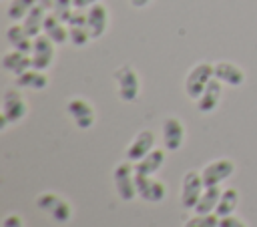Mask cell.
I'll return each mask as SVG.
<instances>
[{
  "instance_id": "ac0fdd59",
  "label": "cell",
  "mask_w": 257,
  "mask_h": 227,
  "mask_svg": "<svg viewBox=\"0 0 257 227\" xmlns=\"http://www.w3.org/2000/svg\"><path fill=\"white\" fill-rule=\"evenodd\" d=\"M6 40L12 44V48L16 50H22V52H32V42L34 38L24 30L22 24H12L8 30H6Z\"/></svg>"
},
{
  "instance_id": "484cf974",
  "label": "cell",
  "mask_w": 257,
  "mask_h": 227,
  "mask_svg": "<svg viewBox=\"0 0 257 227\" xmlns=\"http://www.w3.org/2000/svg\"><path fill=\"white\" fill-rule=\"evenodd\" d=\"M90 38L92 36L88 32V26H68V40L74 46H84Z\"/></svg>"
},
{
  "instance_id": "9c48e42d",
  "label": "cell",
  "mask_w": 257,
  "mask_h": 227,
  "mask_svg": "<svg viewBox=\"0 0 257 227\" xmlns=\"http://www.w3.org/2000/svg\"><path fill=\"white\" fill-rule=\"evenodd\" d=\"M26 110H28V108H26L24 98H22L16 90L8 88V90L4 92V96H2V117H4L8 123H18L20 119H24Z\"/></svg>"
},
{
  "instance_id": "4316f807",
  "label": "cell",
  "mask_w": 257,
  "mask_h": 227,
  "mask_svg": "<svg viewBox=\"0 0 257 227\" xmlns=\"http://www.w3.org/2000/svg\"><path fill=\"white\" fill-rule=\"evenodd\" d=\"M72 12H74V2L72 0H54L52 14L58 16L62 22H68V18L72 16Z\"/></svg>"
},
{
  "instance_id": "4fadbf2b",
  "label": "cell",
  "mask_w": 257,
  "mask_h": 227,
  "mask_svg": "<svg viewBox=\"0 0 257 227\" xmlns=\"http://www.w3.org/2000/svg\"><path fill=\"white\" fill-rule=\"evenodd\" d=\"M86 22H88V32L92 38H100L106 30V22H108V12L106 6L96 2L86 10Z\"/></svg>"
},
{
  "instance_id": "83f0119b",
  "label": "cell",
  "mask_w": 257,
  "mask_h": 227,
  "mask_svg": "<svg viewBox=\"0 0 257 227\" xmlns=\"http://www.w3.org/2000/svg\"><path fill=\"white\" fill-rule=\"evenodd\" d=\"M219 227H247L239 217L227 215V217H219Z\"/></svg>"
},
{
  "instance_id": "4dcf8cb0",
  "label": "cell",
  "mask_w": 257,
  "mask_h": 227,
  "mask_svg": "<svg viewBox=\"0 0 257 227\" xmlns=\"http://www.w3.org/2000/svg\"><path fill=\"white\" fill-rule=\"evenodd\" d=\"M128 2H131L135 8H145V6H147L151 0H128Z\"/></svg>"
},
{
  "instance_id": "52a82bcc",
  "label": "cell",
  "mask_w": 257,
  "mask_h": 227,
  "mask_svg": "<svg viewBox=\"0 0 257 227\" xmlns=\"http://www.w3.org/2000/svg\"><path fill=\"white\" fill-rule=\"evenodd\" d=\"M30 56H32V68L46 70L52 64V58H54V42L46 34L34 36Z\"/></svg>"
},
{
  "instance_id": "8992f818",
  "label": "cell",
  "mask_w": 257,
  "mask_h": 227,
  "mask_svg": "<svg viewBox=\"0 0 257 227\" xmlns=\"http://www.w3.org/2000/svg\"><path fill=\"white\" fill-rule=\"evenodd\" d=\"M135 185H137V195L149 203H159L167 195V187L153 179V175H137L135 173Z\"/></svg>"
},
{
  "instance_id": "ffe728a7",
  "label": "cell",
  "mask_w": 257,
  "mask_h": 227,
  "mask_svg": "<svg viewBox=\"0 0 257 227\" xmlns=\"http://www.w3.org/2000/svg\"><path fill=\"white\" fill-rule=\"evenodd\" d=\"M16 84L22 88H32V90H42L48 86V76L44 74V70L38 68H28L26 72L16 76Z\"/></svg>"
},
{
  "instance_id": "9a60e30c",
  "label": "cell",
  "mask_w": 257,
  "mask_h": 227,
  "mask_svg": "<svg viewBox=\"0 0 257 227\" xmlns=\"http://www.w3.org/2000/svg\"><path fill=\"white\" fill-rule=\"evenodd\" d=\"M213 68H215V78H219L221 82H225L229 86H241L245 82V72L233 62L221 60V62L213 64Z\"/></svg>"
},
{
  "instance_id": "2e32d148",
  "label": "cell",
  "mask_w": 257,
  "mask_h": 227,
  "mask_svg": "<svg viewBox=\"0 0 257 227\" xmlns=\"http://www.w3.org/2000/svg\"><path fill=\"white\" fill-rule=\"evenodd\" d=\"M2 66L8 72H12L14 76H18V74L26 72L28 68H32V56L28 52H22V50L14 48V50H10L2 56Z\"/></svg>"
},
{
  "instance_id": "603a6c76",
  "label": "cell",
  "mask_w": 257,
  "mask_h": 227,
  "mask_svg": "<svg viewBox=\"0 0 257 227\" xmlns=\"http://www.w3.org/2000/svg\"><path fill=\"white\" fill-rule=\"evenodd\" d=\"M237 205H239V191H237V189H225V191L221 193L219 203H217L215 215H219V217L233 215V211L237 209Z\"/></svg>"
},
{
  "instance_id": "ba28073f",
  "label": "cell",
  "mask_w": 257,
  "mask_h": 227,
  "mask_svg": "<svg viewBox=\"0 0 257 227\" xmlns=\"http://www.w3.org/2000/svg\"><path fill=\"white\" fill-rule=\"evenodd\" d=\"M233 171H235V163L231 159H217L203 167L201 177H203L205 187H213V185H219L225 179H229L233 175Z\"/></svg>"
},
{
  "instance_id": "30bf717a",
  "label": "cell",
  "mask_w": 257,
  "mask_h": 227,
  "mask_svg": "<svg viewBox=\"0 0 257 227\" xmlns=\"http://www.w3.org/2000/svg\"><path fill=\"white\" fill-rule=\"evenodd\" d=\"M66 110L74 119L78 129H90L92 127V123H94V108H92V104L88 100H84V98H70L68 104H66Z\"/></svg>"
},
{
  "instance_id": "1f68e13d",
  "label": "cell",
  "mask_w": 257,
  "mask_h": 227,
  "mask_svg": "<svg viewBox=\"0 0 257 227\" xmlns=\"http://www.w3.org/2000/svg\"><path fill=\"white\" fill-rule=\"evenodd\" d=\"M38 4H40V6H44V8L48 10V8H52V6H54V0H38Z\"/></svg>"
},
{
  "instance_id": "5bb4252c",
  "label": "cell",
  "mask_w": 257,
  "mask_h": 227,
  "mask_svg": "<svg viewBox=\"0 0 257 227\" xmlns=\"http://www.w3.org/2000/svg\"><path fill=\"white\" fill-rule=\"evenodd\" d=\"M221 92H223V82L219 78H211L207 88L203 90V94L197 98V108L201 112H213L221 100Z\"/></svg>"
},
{
  "instance_id": "cb8c5ba5",
  "label": "cell",
  "mask_w": 257,
  "mask_h": 227,
  "mask_svg": "<svg viewBox=\"0 0 257 227\" xmlns=\"http://www.w3.org/2000/svg\"><path fill=\"white\" fill-rule=\"evenodd\" d=\"M34 4H38V0H12V2L8 4L6 14H8V18L14 20V22L24 20L26 14L34 8Z\"/></svg>"
},
{
  "instance_id": "5b68a950",
  "label": "cell",
  "mask_w": 257,
  "mask_h": 227,
  "mask_svg": "<svg viewBox=\"0 0 257 227\" xmlns=\"http://www.w3.org/2000/svg\"><path fill=\"white\" fill-rule=\"evenodd\" d=\"M114 80H116V86H118V96L126 102L135 100L139 96V74L135 72L133 66L128 64H122L116 68L114 72Z\"/></svg>"
},
{
  "instance_id": "f546056e",
  "label": "cell",
  "mask_w": 257,
  "mask_h": 227,
  "mask_svg": "<svg viewBox=\"0 0 257 227\" xmlns=\"http://www.w3.org/2000/svg\"><path fill=\"white\" fill-rule=\"evenodd\" d=\"M72 2H74L76 10H84V8H90L92 4H96L98 0H72Z\"/></svg>"
},
{
  "instance_id": "44dd1931",
  "label": "cell",
  "mask_w": 257,
  "mask_h": 227,
  "mask_svg": "<svg viewBox=\"0 0 257 227\" xmlns=\"http://www.w3.org/2000/svg\"><path fill=\"white\" fill-rule=\"evenodd\" d=\"M44 18H46V8L40 6V4H34V8L26 14V18L22 20V26L24 30L34 38L42 32V26H44Z\"/></svg>"
},
{
  "instance_id": "7a4b0ae2",
  "label": "cell",
  "mask_w": 257,
  "mask_h": 227,
  "mask_svg": "<svg viewBox=\"0 0 257 227\" xmlns=\"http://www.w3.org/2000/svg\"><path fill=\"white\" fill-rule=\"evenodd\" d=\"M36 207L44 213H48L56 223H66L72 217V207L68 201L58 197L56 193H42L36 197Z\"/></svg>"
},
{
  "instance_id": "7402d4cb",
  "label": "cell",
  "mask_w": 257,
  "mask_h": 227,
  "mask_svg": "<svg viewBox=\"0 0 257 227\" xmlns=\"http://www.w3.org/2000/svg\"><path fill=\"white\" fill-rule=\"evenodd\" d=\"M221 193H223V191H221L219 185L205 187L201 199H199L197 205H195V211H197V213H215L217 203H219V199H221Z\"/></svg>"
},
{
  "instance_id": "7c38bea8",
  "label": "cell",
  "mask_w": 257,
  "mask_h": 227,
  "mask_svg": "<svg viewBox=\"0 0 257 227\" xmlns=\"http://www.w3.org/2000/svg\"><path fill=\"white\" fill-rule=\"evenodd\" d=\"M153 149H155V133L149 131V129H145V131H141V133L133 139V143L128 145V149H126V159L137 163V161H141L143 157H147Z\"/></svg>"
},
{
  "instance_id": "f1b7e54d",
  "label": "cell",
  "mask_w": 257,
  "mask_h": 227,
  "mask_svg": "<svg viewBox=\"0 0 257 227\" xmlns=\"http://www.w3.org/2000/svg\"><path fill=\"white\" fill-rule=\"evenodd\" d=\"M2 227H22V219L18 215H8L4 221H2Z\"/></svg>"
},
{
  "instance_id": "e0dca14e",
  "label": "cell",
  "mask_w": 257,
  "mask_h": 227,
  "mask_svg": "<svg viewBox=\"0 0 257 227\" xmlns=\"http://www.w3.org/2000/svg\"><path fill=\"white\" fill-rule=\"evenodd\" d=\"M42 32H44L54 44H64V42L68 40V26H64V22H62L58 16H54V14H46Z\"/></svg>"
},
{
  "instance_id": "277c9868",
  "label": "cell",
  "mask_w": 257,
  "mask_h": 227,
  "mask_svg": "<svg viewBox=\"0 0 257 227\" xmlns=\"http://www.w3.org/2000/svg\"><path fill=\"white\" fill-rule=\"evenodd\" d=\"M205 191V183L201 177V171H187L183 177V189H181V205L185 209H195L197 201L201 199Z\"/></svg>"
},
{
  "instance_id": "6da1fadb",
  "label": "cell",
  "mask_w": 257,
  "mask_h": 227,
  "mask_svg": "<svg viewBox=\"0 0 257 227\" xmlns=\"http://www.w3.org/2000/svg\"><path fill=\"white\" fill-rule=\"evenodd\" d=\"M213 76H215L213 64H209V62H199L197 66H193V68L189 70L187 78H185V92H187V96L193 98V100H197V98L203 94V90L207 88V84H209V80H211Z\"/></svg>"
},
{
  "instance_id": "8fae6325",
  "label": "cell",
  "mask_w": 257,
  "mask_h": 227,
  "mask_svg": "<svg viewBox=\"0 0 257 227\" xmlns=\"http://www.w3.org/2000/svg\"><path fill=\"white\" fill-rule=\"evenodd\" d=\"M185 139V127L177 117H167L163 121V145L167 151L181 149Z\"/></svg>"
},
{
  "instance_id": "3957f363",
  "label": "cell",
  "mask_w": 257,
  "mask_h": 227,
  "mask_svg": "<svg viewBox=\"0 0 257 227\" xmlns=\"http://www.w3.org/2000/svg\"><path fill=\"white\" fill-rule=\"evenodd\" d=\"M112 179H114V187L116 193L122 201H133L137 197V185H135V165H131L128 161L118 163L112 171Z\"/></svg>"
},
{
  "instance_id": "d4e9b609",
  "label": "cell",
  "mask_w": 257,
  "mask_h": 227,
  "mask_svg": "<svg viewBox=\"0 0 257 227\" xmlns=\"http://www.w3.org/2000/svg\"><path fill=\"white\" fill-rule=\"evenodd\" d=\"M183 227H219V215H215V213H197Z\"/></svg>"
},
{
  "instance_id": "d6986e66",
  "label": "cell",
  "mask_w": 257,
  "mask_h": 227,
  "mask_svg": "<svg viewBox=\"0 0 257 227\" xmlns=\"http://www.w3.org/2000/svg\"><path fill=\"white\" fill-rule=\"evenodd\" d=\"M165 163V151L161 149H153L147 157H143L141 161L135 163V173L137 175H153L161 169V165Z\"/></svg>"
}]
</instances>
